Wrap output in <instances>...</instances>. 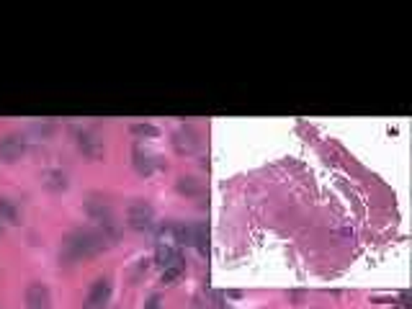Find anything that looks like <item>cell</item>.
Returning a JSON list of instances; mask_svg holds the SVG:
<instances>
[{
  "mask_svg": "<svg viewBox=\"0 0 412 309\" xmlns=\"http://www.w3.org/2000/svg\"><path fill=\"white\" fill-rule=\"evenodd\" d=\"M111 242H114V240L108 237L103 230H98V227L72 230L70 235L62 240V247H59V263L72 266V263H80V260H91L98 253H103Z\"/></svg>",
  "mask_w": 412,
  "mask_h": 309,
  "instance_id": "6da1fadb",
  "label": "cell"
},
{
  "mask_svg": "<svg viewBox=\"0 0 412 309\" xmlns=\"http://www.w3.org/2000/svg\"><path fill=\"white\" fill-rule=\"evenodd\" d=\"M86 211L88 217L93 219V225L106 232L111 240H116L119 232H116V222H114V206H111V201L103 193H91L86 198Z\"/></svg>",
  "mask_w": 412,
  "mask_h": 309,
  "instance_id": "7a4b0ae2",
  "label": "cell"
},
{
  "mask_svg": "<svg viewBox=\"0 0 412 309\" xmlns=\"http://www.w3.org/2000/svg\"><path fill=\"white\" fill-rule=\"evenodd\" d=\"M127 227L135 232H144L155 225V206L149 201H132L127 206Z\"/></svg>",
  "mask_w": 412,
  "mask_h": 309,
  "instance_id": "3957f363",
  "label": "cell"
},
{
  "mask_svg": "<svg viewBox=\"0 0 412 309\" xmlns=\"http://www.w3.org/2000/svg\"><path fill=\"white\" fill-rule=\"evenodd\" d=\"M111 294H114L111 279H108V276H98V279L91 283V288H88L86 299H83V309H106Z\"/></svg>",
  "mask_w": 412,
  "mask_h": 309,
  "instance_id": "277c9868",
  "label": "cell"
},
{
  "mask_svg": "<svg viewBox=\"0 0 412 309\" xmlns=\"http://www.w3.org/2000/svg\"><path fill=\"white\" fill-rule=\"evenodd\" d=\"M75 142H78L80 154L88 157V160H101L103 152H106V145H103V140H101V134L96 129H78Z\"/></svg>",
  "mask_w": 412,
  "mask_h": 309,
  "instance_id": "5b68a950",
  "label": "cell"
},
{
  "mask_svg": "<svg viewBox=\"0 0 412 309\" xmlns=\"http://www.w3.org/2000/svg\"><path fill=\"white\" fill-rule=\"evenodd\" d=\"M201 147V137L196 134V129L183 124V127H178L173 132V150L178 154H193L196 150Z\"/></svg>",
  "mask_w": 412,
  "mask_h": 309,
  "instance_id": "8992f818",
  "label": "cell"
},
{
  "mask_svg": "<svg viewBox=\"0 0 412 309\" xmlns=\"http://www.w3.org/2000/svg\"><path fill=\"white\" fill-rule=\"evenodd\" d=\"M26 154V140L23 134L11 132L0 140V160L3 162H18Z\"/></svg>",
  "mask_w": 412,
  "mask_h": 309,
  "instance_id": "52a82bcc",
  "label": "cell"
},
{
  "mask_svg": "<svg viewBox=\"0 0 412 309\" xmlns=\"http://www.w3.org/2000/svg\"><path fill=\"white\" fill-rule=\"evenodd\" d=\"M23 299H26V309H52V291L42 281L29 283Z\"/></svg>",
  "mask_w": 412,
  "mask_h": 309,
  "instance_id": "ba28073f",
  "label": "cell"
},
{
  "mask_svg": "<svg viewBox=\"0 0 412 309\" xmlns=\"http://www.w3.org/2000/svg\"><path fill=\"white\" fill-rule=\"evenodd\" d=\"M132 165H135V170L139 173V176H152L157 168L155 162V154L149 152V150H144L142 145H135V150H132Z\"/></svg>",
  "mask_w": 412,
  "mask_h": 309,
  "instance_id": "9c48e42d",
  "label": "cell"
},
{
  "mask_svg": "<svg viewBox=\"0 0 412 309\" xmlns=\"http://www.w3.org/2000/svg\"><path fill=\"white\" fill-rule=\"evenodd\" d=\"M42 183H44V189L52 191V193H62V191H67V186H70V178H67V173H64L62 168H50L42 173Z\"/></svg>",
  "mask_w": 412,
  "mask_h": 309,
  "instance_id": "30bf717a",
  "label": "cell"
},
{
  "mask_svg": "<svg viewBox=\"0 0 412 309\" xmlns=\"http://www.w3.org/2000/svg\"><path fill=\"white\" fill-rule=\"evenodd\" d=\"M0 222H3V225H21L23 222L21 206L16 204L13 198L0 196Z\"/></svg>",
  "mask_w": 412,
  "mask_h": 309,
  "instance_id": "8fae6325",
  "label": "cell"
},
{
  "mask_svg": "<svg viewBox=\"0 0 412 309\" xmlns=\"http://www.w3.org/2000/svg\"><path fill=\"white\" fill-rule=\"evenodd\" d=\"M155 260H157V266H163V268L176 266V263H183V260H181V253H178L173 245H168V242H157Z\"/></svg>",
  "mask_w": 412,
  "mask_h": 309,
  "instance_id": "7c38bea8",
  "label": "cell"
},
{
  "mask_svg": "<svg viewBox=\"0 0 412 309\" xmlns=\"http://www.w3.org/2000/svg\"><path fill=\"white\" fill-rule=\"evenodd\" d=\"M201 181L199 178H193V176H183V178H178L176 183V191L181 193V196H199L201 193Z\"/></svg>",
  "mask_w": 412,
  "mask_h": 309,
  "instance_id": "4fadbf2b",
  "label": "cell"
},
{
  "mask_svg": "<svg viewBox=\"0 0 412 309\" xmlns=\"http://www.w3.org/2000/svg\"><path fill=\"white\" fill-rule=\"evenodd\" d=\"M132 134L135 137H139V140H155V137H160V129L155 127V124H132Z\"/></svg>",
  "mask_w": 412,
  "mask_h": 309,
  "instance_id": "5bb4252c",
  "label": "cell"
},
{
  "mask_svg": "<svg viewBox=\"0 0 412 309\" xmlns=\"http://www.w3.org/2000/svg\"><path fill=\"white\" fill-rule=\"evenodd\" d=\"M183 271H185V266L183 263H176V266H168V268H163V283H176L181 276H183Z\"/></svg>",
  "mask_w": 412,
  "mask_h": 309,
  "instance_id": "9a60e30c",
  "label": "cell"
},
{
  "mask_svg": "<svg viewBox=\"0 0 412 309\" xmlns=\"http://www.w3.org/2000/svg\"><path fill=\"white\" fill-rule=\"evenodd\" d=\"M144 309H163V302H160V296H157V294L149 296L147 302H144Z\"/></svg>",
  "mask_w": 412,
  "mask_h": 309,
  "instance_id": "2e32d148",
  "label": "cell"
},
{
  "mask_svg": "<svg viewBox=\"0 0 412 309\" xmlns=\"http://www.w3.org/2000/svg\"><path fill=\"white\" fill-rule=\"evenodd\" d=\"M227 296H232V299H240L242 291H237V288H232V291H227Z\"/></svg>",
  "mask_w": 412,
  "mask_h": 309,
  "instance_id": "e0dca14e",
  "label": "cell"
},
{
  "mask_svg": "<svg viewBox=\"0 0 412 309\" xmlns=\"http://www.w3.org/2000/svg\"><path fill=\"white\" fill-rule=\"evenodd\" d=\"M0 237H3V222H0Z\"/></svg>",
  "mask_w": 412,
  "mask_h": 309,
  "instance_id": "ac0fdd59",
  "label": "cell"
}]
</instances>
